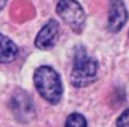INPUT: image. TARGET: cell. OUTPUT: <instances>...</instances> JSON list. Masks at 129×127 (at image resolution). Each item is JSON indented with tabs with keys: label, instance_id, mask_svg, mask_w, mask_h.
Wrapping results in <instances>:
<instances>
[{
	"label": "cell",
	"instance_id": "9",
	"mask_svg": "<svg viewBox=\"0 0 129 127\" xmlns=\"http://www.w3.org/2000/svg\"><path fill=\"white\" fill-rule=\"evenodd\" d=\"M117 127H129V109L123 111L117 118Z\"/></svg>",
	"mask_w": 129,
	"mask_h": 127
},
{
	"label": "cell",
	"instance_id": "8",
	"mask_svg": "<svg viewBox=\"0 0 129 127\" xmlns=\"http://www.w3.org/2000/svg\"><path fill=\"white\" fill-rule=\"evenodd\" d=\"M64 127H87V121H86V118L81 114L74 112V114H71L66 118Z\"/></svg>",
	"mask_w": 129,
	"mask_h": 127
},
{
	"label": "cell",
	"instance_id": "1",
	"mask_svg": "<svg viewBox=\"0 0 129 127\" xmlns=\"http://www.w3.org/2000/svg\"><path fill=\"white\" fill-rule=\"evenodd\" d=\"M35 87L38 93L48 103L57 105L63 94V85L59 73L50 66H41L35 70Z\"/></svg>",
	"mask_w": 129,
	"mask_h": 127
},
{
	"label": "cell",
	"instance_id": "7",
	"mask_svg": "<svg viewBox=\"0 0 129 127\" xmlns=\"http://www.w3.org/2000/svg\"><path fill=\"white\" fill-rule=\"evenodd\" d=\"M18 55V46L0 33V63H11Z\"/></svg>",
	"mask_w": 129,
	"mask_h": 127
},
{
	"label": "cell",
	"instance_id": "10",
	"mask_svg": "<svg viewBox=\"0 0 129 127\" xmlns=\"http://www.w3.org/2000/svg\"><path fill=\"white\" fill-rule=\"evenodd\" d=\"M6 2H8V0H0V9H3V6L6 5Z\"/></svg>",
	"mask_w": 129,
	"mask_h": 127
},
{
	"label": "cell",
	"instance_id": "5",
	"mask_svg": "<svg viewBox=\"0 0 129 127\" xmlns=\"http://www.w3.org/2000/svg\"><path fill=\"white\" fill-rule=\"evenodd\" d=\"M128 20V12L123 0H110L108 3V30L120 32Z\"/></svg>",
	"mask_w": 129,
	"mask_h": 127
},
{
	"label": "cell",
	"instance_id": "2",
	"mask_svg": "<svg viewBox=\"0 0 129 127\" xmlns=\"http://www.w3.org/2000/svg\"><path fill=\"white\" fill-rule=\"evenodd\" d=\"M98 63L95 58H92L86 49L78 48L74 55V63L71 70V84L77 88L87 87L96 79Z\"/></svg>",
	"mask_w": 129,
	"mask_h": 127
},
{
	"label": "cell",
	"instance_id": "6",
	"mask_svg": "<svg viewBox=\"0 0 129 127\" xmlns=\"http://www.w3.org/2000/svg\"><path fill=\"white\" fill-rule=\"evenodd\" d=\"M59 24L56 20H50L42 29L41 32L38 33L36 39H35V45L39 48V49H50L56 45L57 42V37H59Z\"/></svg>",
	"mask_w": 129,
	"mask_h": 127
},
{
	"label": "cell",
	"instance_id": "4",
	"mask_svg": "<svg viewBox=\"0 0 129 127\" xmlns=\"http://www.w3.org/2000/svg\"><path fill=\"white\" fill-rule=\"evenodd\" d=\"M11 109L14 115L23 123L30 121L35 115V108H33L30 96L21 90H17L14 96L11 97Z\"/></svg>",
	"mask_w": 129,
	"mask_h": 127
},
{
	"label": "cell",
	"instance_id": "3",
	"mask_svg": "<svg viewBox=\"0 0 129 127\" xmlns=\"http://www.w3.org/2000/svg\"><path fill=\"white\" fill-rule=\"evenodd\" d=\"M56 12L74 32L80 33L83 30L86 23V14L83 6L77 0H59Z\"/></svg>",
	"mask_w": 129,
	"mask_h": 127
}]
</instances>
